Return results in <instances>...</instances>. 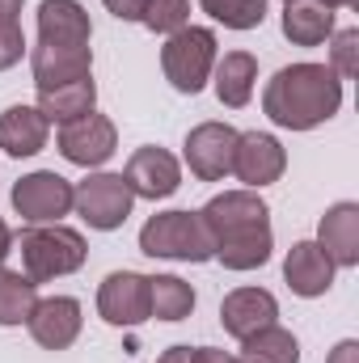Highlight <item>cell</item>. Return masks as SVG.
Returning <instances> with one entry per match:
<instances>
[{
    "label": "cell",
    "mask_w": 359,
    "mask_h": 363,
    "mask_svg": "<svg viewBox=\"0 0 359 363\" xmlns=\"http://www.w3.org/2000/svg\"><path fill=\"white\" fill-rule=\"evenodd\" d=\"M194 308V287L178 274H153L148 279V313L157 321H182Z\"/></svg>",
    "instance_id": "cell-24"
},
{
    "label": "cell",
    "mask_w": 359,
    "mask_h": 363,
    "mask_svg": "<svg viewBox=\"0 0 359 363\" xmlns=\"http://www.w3.org/2000/svg\"><path fill=\"white\" fill-rule=\"evenodd\" d=\"M34 304H38V283L26 279L21 271H4L0 267V325L30 321Z\"/></svg>",
    "instance_id": "cell-26"
},
{
    "label": "cell",
    "mask_w": 359,
    "mask_h": 363,
    "mask_svg": "<svg viewBox=\"0 0 359 363\" xmlns=\"http://www.w3.org/2000/svg\"><path fill=\"white\" fill-rule=\"evenodd\" d=\"M72 207L81 211V220L97 233H114L123 228V220L136 207V194L123 174H93L81 186H72Z\"/></svg>",
    "instance_id": "cell-5"
},
{
    "label": "cell",
    "mask_w": 359,
    "mask_h": 363,
    "mask_svg": "<svg viewBox=\"0 0 359 363\" xmlns=\"http://www.w3.org/2000/svg\"><path fill=\"white\" fill-rule=\"evenodd\" d=\"M140 250L148 258L170 262H207L216 258V241L199 211H161L140 228Z\"/></svg>",
    "instance_id": "cell-3"
},
{
    "label": "cell",
    "mask_w": 359,
    "mask_h": 363,
    "mask_svg": "<svg viewBox=\"0 0 359 363\" xmlns=\"http://www.w3.org/2000/svg\"><path fill=\"white\" fill-rule=\"evenodd\" d=\"M101 4H106V9H110V13H114L118 21H140V17H144V4H148V0H101Z\"/></svg>",
    "instance_id": "cell-32"
},
{
    "label": "cell",
    "mask_w": 359,
    "mask_h": 363,
    "mask_svg": "<svg viewBox=\"0 0 359 363\" xmlns=\"http://www.w3.org/2000/svg\"><path fill=\"white\" fill-rule=\"evenodd\" d=\"M17 250H21V274L34 279V283L64 279V274L81 271L85 258H89L85 237L68 224H34V228L21 233Z\"/></svg>",
    "instance_id": "cell-2"
},
{
    "label": "cell",
    "mask_w": 359,
    "mask_h": 363,
    "mask_svg": "<svg viewBox=\"0 0 359 363\" xmlns=\"http://www.w3.org/2000/svg\"><path fill=\"white\" fill-rule=\"evenodd\" d=\"M157 363H241V359H233L216 347H170Z\"/></svg>",
    "instance_id": "cell-30"
},
{
    "label": "cell",
    "mask_w": 359,
    "mask_h": 363,
    "mask_svg": "<svg viewBox=\"0 0 359 363\" xmlns=\"http://www.w3.org/2000/svg\"><path fill=\"white\" fill-rule=\"evenodd\" d=\"M9 250H13V233H9V224L0 220V262L9 258Z\"/></svg>",
    "instance_id": "cell-35"
},
{
    "label": "cell",
    "mask_w": 359,
    "mask_h": 363,
    "mask_svg": "<svg viewBox=\"0 0 359 363\" xmlns=\"http://www.w3.org/2000/svg\"><path fill=\"white\" fill-rule=\"evenodd\" d=\"M30 338L47 351H68L81 334V304L72 296H47L30 313Z\"/></svg>",
    "instance_id": "cell-12"
},
{
    "label": "cell",
    "mask_w": 359,
    "mask_h": 363,
    "mask_svg": "<svg viewBox=\"0 0 359 363\" xmlns=\"http://www.w3.org/2000/svg\"><path fill=\"white\" fill-rule=\"evenodd\" d=\"M203 13L228 30H254L267 21V0H199Z\"/></svg>",
    "instance_id": "cell-27"
},
{
    "label": "cell",
    "mask_w": 359,
    "mask_h": 363,
    "mask_svg": "<svg viewBox=\"0 0 359 363\" xmlns=\"http://www.w3.org/2000/svg\"><path fill=\"white\" fill-rule=\"evenodd\" d=\"M21 0H0V26H21Z\"/></svg>",
    "instance_id": "cell-34"
},
{
    "label": "cell",
    "mask_w": 359,
    "mask_h": 363,
    "mask_svg": "<svg viewBox=\"0 0 359 363\" xmlns=\"http://www.w3.org/2000/svg\"><path fill=\"white\" fill-rule=\"evenodd\" d=\"M55 144H60V152H64V161H72V165H106L110 157H114V148H118V131H114V123L106 118V114H81V118H72V123H60V135H55Z\"/></svg>",
    "instance_id": "cell-7"
},
{
    "label": "cell",
    "mask_w": 359,
    "mask_h": 363,
    "mask_svg": "<svg viewBox=\"0 0 359 363\" xmlns=\"http://www.w3.org/2000/svg\"><path fill=\"white\" fill-rule=\"evenodd\" d=\"M93 26L81 0H43L38 4V43L43 47H89Z\"/></svg>",
    "instance_id": "cell-15"
},
{
    "label": "cell",
    "mask_w": 359,
    "mask_h": 363,
    "mask_svg": "<svg viewBox=\"0 0 359 363\" xmlns=\"http://www.w3.org/2000/svg\"><path fill=\"white\" fill-rule=\"evenodd\" d=\"M283 4H287V0H283Z\"/></svg>",
    "instance_id": "cell-37"
},
{
    "label": "cell",
    "mask_w": 359,
    "mask_h": 363,
    "mask_svg": "<svg viewBox=\"0 0 359 363\" xmlns=\"http://www.w3.org/2000/svg\"><path fill=\"white\" fill-rule=\"evenodd\" d=\"M97 313L106 325H140L148 321V274L114 271L97 287Z\"/></svg>",
    "instance_id": "cell-9"
},
{
    "label": "cell",
    "mask_w": 359,
    "mask_h": 363,
    "mask_svg": "<svg viewBox=\"0 0 359 363\" xmlns=\"http://www.w3.org/2000/svg\"><path fill=\"white\" fill-rule=\"evenodd\" d=\"M321 4H326V9H351L355 0H321Z\"/></svg>",
    "instance_id": "cell-36"
},
{
    "label": "cell",
    "mask_w": 359,
    "mask_h": 363,
    "mask_svg": "<svg viewBox=\"0 0 359 363\" xmlns=\"http://www.w3.org/2000/svg\"><path fill=\"white\" fill-rule=\"evenodd\" d=\"M287 169V152L283 144L267 131H245L237 135V152H233V174L245 182V190H263L270 182L283 178Z\"/></svg>",
    "instance_id": "cell-10"
},
{
    "label": "cell",
    "mask_w": 359,
    "mask_h": 363,
    "mask_svg": "<svg viewBox=\"0 0 359 363\" xmlns=\"http://www.w3.org/2000/svg\"><path fill=\"white\" fill-rule=\"evenodd\" d=\"M343 106V81L330 64H292L279 68L263 89V110L275 127L287 131H313L326 118H334Z\"/></svg>",
    "instance_id": "cell-1"
},
{
    "label": "cell",
    "mask_w": 359,
    "mask_h": 363,
    "mask_svg": "<svg viewBox=\"0 0 359 363\" xmlns=\"http://www.w3.org/2000/svg\"><path fill=\"white\" fill-rule=\"evenodd\" d=\"M21 55H26V34H21V26H0V72L13 68Z\"/></svg>",
    "instance_id": "cell-31"
},
{
    "label": "cell",
    "mask_w": 359,
    "mask_h": 363,
    "mask_svg": "<svg viewBox=\"0 0 359 363\" xmlns=\"http://www.w3.org/2000/svg\"><path fill=\"white\" fill-rule=\"evenodd\" d=\"M47 135H51V123L38 106H9L0 114V148L9 157H34L47 148Z\"/></svg>",
    "instance_id": "cell-19"
},
{
    "label": "cell",
    "mask_w": 359,
    "mask_h": 363,
    "mask_svg": "<svg viewBox=\"0 0 359 363\" xmlns=\"http://www.w3.org/2000/svg\"><path fill=\"white\" fill-rule=\"evenodd\" d=\"M123 178H127L136 199H153L157 203V199H170L182 186V169L165 148H140V152H131Z\"/></svg>",
    "instance_id": "cell-14"
},
{
    "label": "cell",
    "mask_w": 359,
    "mask_h": 363,
    "mask_svg": "<svg viewBox=\"0 0 359 363\" xmlns=\"http://www.w3.org/2000/svg\"><path fill=\"white\" fill-rule=\"evenodd\" d=\"M237 135L228 123H199L186 135V165L199 182H220L233 174V152H237Z\"/></svg>",
    "instance_id": "cell-8"
},
{
    "label": "cell",
    "mask_w": 359,
    "mask_h": 363,
    "mask_svg": "<svg viewBox=\"0 0 359 363\" xmlns=\"http://www.w3.org/2000/svg\"><path fill=\"white\" fill-rule=\"evenodd\" d=\"M330 363H359V342H355V338L338 342V347L330 351Z\"/></svg>",
    "instance_id": "cell-33"
},
{
    "label": "cell",
    "mask_w": 359,
    "mask_h": 363,
    "mask_svg": "<svg viewBox=\"0 0 359 363\" xmlns=\"http://www.w3.org/2000/svg\"><path fill=\"white\" fill-rule=\"evenodd\" d=\"M161 68H165V81L178 93H194L211 81V68H216V34L203 30V26H182L178 34L165 38L161 47Z\"/></svg>",
    "instance_id": "cell-4"
},
{
    "label": "cell",
    "mask_w": 359,
    "mask_h": 363,
    "mask_svg": "<svg viewBox=\"0 0 359 363\" xmlns=\"http://www.w3.org/2000/svg\"><path fill=\"white\" fill-rule=\"evenodd\" d=\"M283 34L296 47H317L334 34V9L321 0H287L283 4Z\"/></svg>",
    "instance_id": "cell-20"
},
{
    "label": "cell",
    "mask_w": 359,
    "mask_h": 363,
    "mask_svg": "<svg viewBox=\"0 0 359 363\" xmlns=\"http://www.w3.org/2000/svg\"><path fill=\"white\" fill-rule=\"evenodd\" d=\"M153 34H178L182 26L190 21V0H148L144 4V17H140Z\"/></svg>",
    "instance_id": "cell-28"
},
{
    "label": "cell",
    "mask_w": 359,
    "mask_h": 363,
    "mask_svg": "<svg viewBox=\"0 0 359 363\" xmlns=\"http://www.w3.org/2000/svg\"><path fill=\"white\" fill-rule=\"evenodd\" d=\"M216 77V97L233 110H241L250 97H254V81H258V60L250 51H228L224 60H216L211 68Z\"/></svg>",
    "instance_id": "cell-21"
},
{
    "label": "cell",
    "mask_w": 359,
    "mask_h": 363,
    "mask_svg": "<svg viewBox=\"0 0 359 363\" xmlns=\"http://www.w3.org/2000/svg\"><path fill=\"white\" fill-rule=\"evenodd\" d=\"M30 72L38 89H55L68 81L93 77V47H34L30 51Z\"/></svg>",
    "instance_id": "cell-16"
},
{
    "label": "cell",
    "mask_w": 359,
    "mask_h": 363,
    "mask_svg": "<svg viewBox=\"0 0 359 363\" xmlns=\"http://www.w3.org/2000/svg\"><path fill=\"white\" fill-rule=\"evenodd\" d=\"M13 211L30 224H60L68 211H72V182L51 174V169H38V174H26V178L13 186Z\"/></svg>",
    "instance_id": "cell-6"
},
{
    "label": "cell",
    "mask_w": 359,
    "mask_h": 363,
    "mask_svg": "<svg viewBox=\"0 0 359 363\" xmlns=\"http://www.w3.org/2000/svg\"><path fill=\"white\" fill-rule=\"evenodd\" d=\"M93 101H97V85H93V77L68 81V85H55V89H38V110L47 114V123H72V118L89 114Z\"/></svg>",
    "instance_id": "cell-23"
},
{
    "label": "cell",
    "mask_w": 359,
    "mask_h": 363,
    "mask_svg": "<svg viewBox=\"0 0 359 363\" xmlns=\"http://www.w3.org/2000/svg\"><path fill=\"white\" fill-rule=\"evenodd\" d=\"M241 363H300V342L283 325H267L241 342Z\"/></svg>",
    "instance_id": "cell-25"
},
{
    "label": "cell",
    "mask_w": 359,
    "mask_h": 363,
    "mask_svg": "<svg viewBox=\"0 0 359 363\" xmlns=\"http://www.w3.org/2000/svg\"><path fill=\"white\" fill-rule=\"evenodd\" d=\"M317 245L334 267H359V207L334 203L317 224Z\"/></svg>",
    "instance_id": "cell-18"
},
{
    "label": "cell",
    "mask_w": 359,
    "mask_h": 363,
    "mask_svg": "<svg viewBox=\"0 0 359 363\" xmlns=\"http://www.w3.org/2000/svg\"><path fill=\"white\" fill-rule=\"evenodd\" d=\"M275 317H279V304H275V296L263 291V287H237V291H228L224 304H220V325H224L237 342H245L250 334L275 325Z\"/></svg>",
    "instance_id": "cell-13"
},
{
    "label": "cell",
    "mask_w": 359,
    "mask_h": 363,
    "mask_svg": "<svg viewBox=\"0 0 359 363\" xmlns=\"http://www.w3.org/2000/svg\"><path fill=\"white\" fill-rule=\"evenodd\" d=\"M330 68L338 81L359 72V30H338L330 34Z\"/></svg>",
    "instance_id": "cell-29"
},
{
    "label": "cell",
    "mask_w": 359,
    "mask_h": 363,
    "mask_svg": "<svg viewBox=\"0 0 359 363\" xmlns=\"http://www.w3.org/2000/svg\"><path fill=\"white\" fill-rule=\"evenodd\" d=\"M199 216H203L211 241H224V237H233V233H241V228H254V224H270L267 220L270 211H267V203H263L258 190H224V194H216Z\"/></svg>",
    "instance_id": "cell-11"
},
{
    "label": "cell",
    "mask_w": 359,
    "mask_h": 363,
    "mask_svg": "<svg viewBox=\"0 0 359 363\" xmlns=\"http://www.w3.org/2000/svg\"><path fill=\"white\" fill-rule=\"evenodd\" d=\"M270 245H275L270 224H254V228H241V233L216 241V258L228 271H258V267H267Z\"/></svg>",
    "instance_id": "cell-22"
},
{
    "label": "cell",
    "mask_w": 359,
    "mask_h": 363,
    "mask_svg": "<svg viewBox=\"0 0 359 363\" xmlns=\"http://www.w3.org/2000/svg\"><path fill=\"white\" fill-rule=\"evenodd\" d=\"M334 271H338V267L326 258V250H321L317 241H296L292 254H287V262H283L287 287H292L296 296H304V300L326 296L330 283H334Z\"/></svg>",
    "instance_id": "cell-17"
}]
</instances>
